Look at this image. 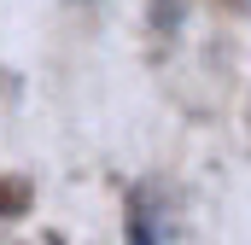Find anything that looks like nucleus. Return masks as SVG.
Instances as JSON below:
<instances>
[{
  "label": "nucleus",
  "instance_id": "obj_1",
  "mask_svg": "<svg viewBox=\"0 0 251 245\" xmlns=\"http://www.w3.org/2000/svg\"><path fill=\"white\" fill-rule=\"evenodd\" d=\"M158 228H164V216H158L146 198H134V204H128V245H164Z\"/></svg>",
  "mask_w": 251,
  "mask_h": 245
}]
</instances>
